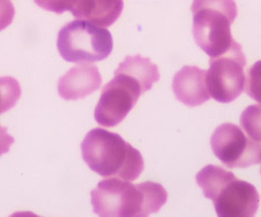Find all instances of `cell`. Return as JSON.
Here are the masks:
<instances>
[{"instance_id": "6da1fadb", "label": "cell", "mask_w": 261, "mask_h": 217, "mask_svg": "<svg viewBox=\"0 0 261 217\" xmlns=\"http://www.w3.org/2000/svg\"><path fill=\"white\" fill-rule=\"evenodd\" d=\"M168 201L162 185L132 184L122 178L100 180L91 193L94 213L102 217H144L159 212Z\"/></svg>"}, {"instance_id": "7a4b0ae2", "label": "cell", "mask_w": 261, "mask_h": 217, "mask_svg": "<svg viewBox=\"0 0 261 217\" xmlns=\"http://www.w3.org/2000/svg\"><path fill=\"white\" fill-rule=\"evenodd\" d=\"M82 156L93 172L103 177L135 180L144 169L141 152L126 143L120 135L103 128H95L81 145Z\"/></svg>"}, {"instance_id": "3957f363", "label": "cell", "mask_w": 261, "mask_h": 217, "mask_svg": "<svg viewBox=\"0 0 261 217\" xmlns=\"http://www.w3.org/2000/svg\"><path fill=\"white\" fill-rule=\"evenodd\" d=\"M197 183L205 198L215 205L220 217H251L259 208V194L252 184L238 179L233 173L207 165L197 174Z\"/></svg>"}, {"instance_id": "277c9868", "label": "cell", "mask_w": 261, "mask_h": 217, "mask_svg": "<svg viewBox=\"0 0 261 217\" xmlns=\"http://www.w3.org/2000/svg\"><path fill=\"white\" fill-rule=\"evenodd\" d=\"M193 37L211 58L219 57L233 46L231 25L238 9L234 0H193Z\"/></svg>"}, {"instance_id": "5b68a950", "label": "cell", "mask_w": 261, "mask_h": 217, "mask_svg": "<svg viewBox=\"0 0 261 217\" xmlns=\"http://www.w3.org/2000/svg\"><path fill=\"white\" fill-rule=\"evenodd\" d=\"M59 54L69 63H94L108 58L113 49L111 33L82 19L65 25L58 34Z\"/></svg>"}, {"instance_id": "8992f818", "label": "cell", "mask_w": 261, "mask_h": 217, "mask_svg": "<svg viewBox=\"0 0 261 217\" xmlns=\"http://www.w3.org/2000/svg\"><path fill=\"white\" fill-rule=\"evenodd\" d=\"M246 57L242 47L234 43L223 55L211 58L206 84L211 98L228 104L238 98L246 86Z\"/></svg>"}, {"instance_id": "52a82bcc", "label": "cell", "mask_w": 261, "mask_h": 217, "mask_svg": "<svg viewBox=\"0 0 261 217\" xmlns=\"http://www.w3.org/2000/svg\"><path fill=\"white\" fill-rule=\"evenodd\" d=\"M144 92L139 81L115 72V77L106 84L94 111L95 120L100 126L114 127L120 124L135 106Z\"/></svg>"}, {"instance_id": "ba28073f", "label": "cell", "mask_w": 261, "mask_h": 217, "mask_svg": "<svg viewBox=\"0 0 261 217\" xmlns=\"http://www.w3.org/2000/svg\"><path fill=\"white\" fill-rule=\"evenodd\" d=\"M210 145L213 154L229 168H246L261 163V142L247 136L231 122L217 127Z\"/></svg>"}, {"instance_id": "9c48e42d", "label": "cell", "mask_w": 261, "mask_h": 217, "mask_svg": "<svg viewBox=\"0 0 261 217\" xmlns=\"http://www.w3.org/2000/svg\"><path fill=\"white\" fill-rule=\"evenodd\" d=\"M172 90L177 101L189 107L200 106L211 98L206 72L195 66H185L174 75Z\"/></svg>"}, {"instance_id": "30bf717a", "label": "cell", "mask_w": 261, "mask_h": 217, "mask_svg": "<svg viewBox=\"0 0 261 217\" xmlns=\"http://www.w3.org/2000/svg\"><path fill=\"white\" fill-rule=\"evenodd\" d=\"M102 76L97 67L82 64L69 69L58 81L59 96L65 101H79L99 89Z\"/></svg>"}, {"instance_id": "8fae6325", "label": "cell", "mask_w": 261, "mask_h": 217, "mask_svg": "<svg viewBox=\"0 0 261 217\" xmlns=\"http://www.w3.org/2000/svg\"><path fill=\"white\" fill-rule=\"evenodd\" d=\"M123 8V0H76L70 11L77 19L110 27L121 16Z\"/></svg>"}, {"instance_id": "7c38bea8", "label": "cell", "mask_w": 261, "mask_h": 217, "mask_svg": "<svg viewBox=\"0 0 261 217\" xmlns=\"http://www.w3.org/2000/svg\"><path fill=\"white\" fill-rule=\"evenodd\" d=\"M115 72L125 74L139 81L144 92L150 90L153 84L160 79L158 66L154 65L149 58L140 55L127 56Z\"/></svg>"}, {"instance_id": "4fadbf2b", "label": "cell", "mask_w": 261, "mask_h": 217, "mask_svg": "<svg viewBox=\"0 0 261 217\" xmlns=\"http://www.w3.org/2000/svg\"><path fill=\"white\" fill-rule=\"evenodd\" d=\"M21 96V88L13 77H0V115L13 108Z\"/></svg>"}, {"instance_id": "5bb4252c", "label": "cell", "mask_w": 261, "mask_h": 217, "mask_svg": "<svg viewBox=\"0 0 261 217\" xmlns=\"http://www.w3.org/2000/svg\"><path fill=\"white\" fill-rule=\"evenodd\" d=\"M240 125L249 137L261 142V104L250 105L242 111Z\"/></svg>"}, {"instance_id": "9a60e30c", "label": "cell", "mask_w": 261, "mask_h": 217, "mask_svg": "<svg viewBox=\"0 0 261 217\" xmlns=\"http://www.w3.org/2000/svg\"><path fill=\"white\" fill-rule=\"evenodd\" d=\"M245 87L248 96L261 104V60L254 63L249 68Z\"/></svg>"}, {"instance_id": "2e32d148", "label": "cell", "mask_w": 261, "mask_h": 217, "mask_svg": "<svg viewBox=\"0 0 261 217\" xmlns=\"http://www.w3.org/2000/svg\"><path fill=\"white\" fill-rule=\"evenodd\" d=\"M40 8L53 11L55 14H63L72 10L76 0H34Z\"/></svg>"}, {"instance_id": "e0dca14e", "label": "cell", "mask_w": 261, "mask_h": 217, "mask_svg": "<svg viewBox=\"0 0 261 217\" xmlns=\"http://www.w3.org/2000/svg\"><path fill=\"white\" fill-rule=\"evenodd\" d=\"M15 7L10 0H0V32L7 28L14 20Z\"/></svg>"}, {"instance_id": "ac0fdd59", "label": "cell", "mask_w": 261, "mask_h": 217, "mask_svg": "<svg viewBox=\"0 0 261 217\" xmlns=\"http://www.w3.org/2000/svg\"><path fill=\"white\" fill-rule=\"evenodd\" d=\"M15 143V138L10 136L7 130L0 125V156L8 152L11 145Z\"/></svg>"}, {"instance_id": "d6986e66", "label": "cell", "mask_w": 261, "mask_h": 217, "mask_svg": "<svg viewBox=\"0 0 261 217\" xmlns=\"http://www.w3.org/2000/svg\"><path fill=\"white\" fill-rule=\"evenodd\" d=\"M260 172H261V169H260Z\"/></svg>"}]
</instances>
